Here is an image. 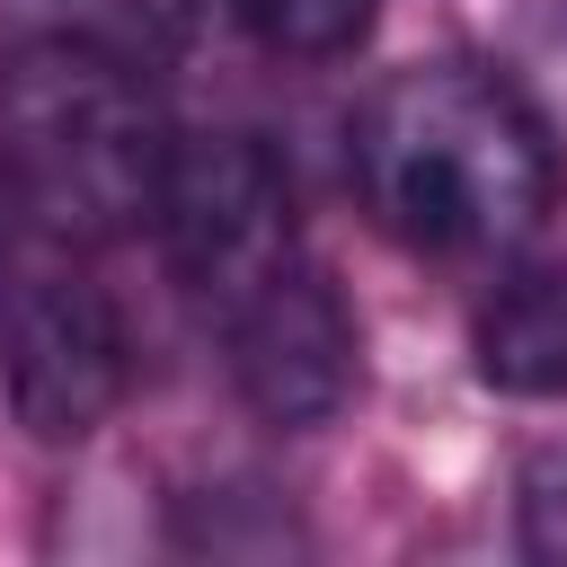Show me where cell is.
I'll list each match as a JSON object with an SVG mask.
<instances>
[{
	"mask_svg": "<svg viewBox=\"0 0 567 567\" xmlns=\"http://www.w3.org/2000/svg\"><path fill=\"white\" fill-rule=\"evenodd\" d=\"M177 124L115 35L44 27L0 53V195L35 239L106 248L159 213Z\"/></svg>",
	"mask_w": 567,
	"mask_h": 567,
	"instance_id": "7a4b0ae2",
	"label": "cell"
},
{
	"mask_svg": "<svg viewBox=\"0 0 567 567\" xmlns=\"http://www.w3.org/2000/svg\"><path fill=\"white\" fill-rule=\"evenodd\" d=\"M151 9H159V18H177V9H186V0H151Z\"/></svg>",
	"mask_w": 567,
	"mask_h": 567,
	"instance_id": "9c48e42d",
	"label": "cell"
},
{
	"mask_svg": "<svg viewBox=\"0 0 567 567\" xmlns=\"http://www.w3.org/2000/svg\"><path fill=\"white\" fill-rule=\"evenodd\" d=\"M514 540H523V558L567 567V443L523 461V478H514Z\"/></svg>",
	"mask_w": 567,
	"mask_h": 567,
	"instance_id": "ba28073f",
	"label": "cell"
},
{
	"mask_svg": "<svg viewBox=\"0 0 567 567\" xmlns=\"http://www.w3.org/2000/svg\"><path fill=\"white\" fill-rule=\"evenodd\" d=\"M354 186L399 248L496 257L549 213L558 151L532 97L487 62H399L354 106Z\"/></svg>",
	"mask_w": 567,
	"mask_h": 567,
	"instance_id": "6da1fadb",
	"label": "cell"
},
{
	"mask_svg": "<svg viewBox=\"0 0 567 567\" xmlns=\"http://www.w3.org/2000/svg\"><path fill=\"white\" fill-rule=\"evenodd\" d=\"M151 230H159V248H168V275H177L204 310H230L248 284H266L284 257H301V221H292L284 159H275L257 133H239V124L177 133Z\"/></svg>",
	"mask_w": 567,
	"mask_h": 567,
	"instance_id": "277c9868",
	"label": "cell"
},
{
	"mask_svg": "<svg viewBox=\"0 0 567 567\" xmlns=\"http://www.w3.org/2000/svg\"><path fill=\"white\" fill-rule=\"evenodd\" d=\"M230 9L248 18L257 44H275V53H292V62H337V53H354L363 27H372V0H230Z\"/></svg>",
	"mask_w": 567,
	"mask_h": 567,
	"instance_id": "52a82bcc",
	"label": "cell"
},
{
	"mask_svg": "<svg viewBox=\"0 0 567 567\" xmlns=\"http://www.w3.org/2000/svg\"><path fill=\"white\" fill-rule=\"evenodd\" d=\"M470 363L505 399H567V266L558 257H514L478 319H470Z\"/></svg>",
	"mask_w": 567,
	"mask_h": 567,
	"instance_id": "8992f818",
	"label": "cell"
},
{
	"mask_svg": "<svg viewBox=\"0 0 567 567\" xmlns=\"http://www.w3.org/2000/svg\"><path fill=\"white\" fill-rule=\"evenodd\" d=\"M124 319L106 284L62 248L35 239L0 257V399L35 443H80L124 399Z\"/></svg>",
	"mask_w": 567,
	"mask_h": 567,
	"instance_id": "3957f363",
	"label": "cell"
},
{
	"mask_svg": "<svg viewBox=\"0 0 567 567\" xmlns=\"http://www.w3.org/2000/svg\"><path fill=\"white\" fill-rule=\"evenodd\" d=\"M221 319V354H230V381L239 399L284 425V434H310L328 425L354 390H363V337H354V310L346 292L328 284V266L301 248L284 257L266 284H248Z\"/></svg>",
	"mask_w": 567,
	"mask_h": 567,
	"instance_id": "5b68a950",
	"label": "cell"
}]
</instances>
